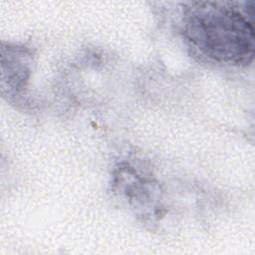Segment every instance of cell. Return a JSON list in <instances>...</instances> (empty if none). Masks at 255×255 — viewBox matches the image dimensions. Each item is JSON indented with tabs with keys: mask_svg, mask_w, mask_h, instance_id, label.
I'll return each mask as SVG.
<instances>
[{
	"mask_svg": "<svg viewBox=\"0 0 255 255\" xmlns=\"http://www.w3.org/2000/svg\"><path fill=\"white\" fill-rule=\"evenodd\" d=\"M247 10L243 12L231 3L191 2L184 11V34L211 59L248 65L253 60L255 45L252 13Z\"/></svg>",
	"mask_w": 255,
	"mask_h": 255,
	"instance_id": "1",
	"label": "cell"
}]
</instances>
